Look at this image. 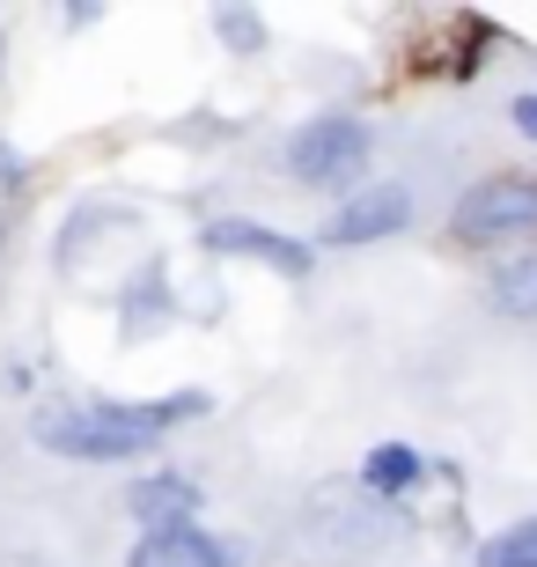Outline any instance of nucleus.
Here are the masks:
<instances>
[{"label": "nucleus", "mask_w": 537, "mask_h": 567, "mask_svg": "<svg viewBox=\"0 0 537 567\" xmlns=\"http://www.w3.org/2000/svg\"><path fill=\"white\" fill-rule=\"evenodd\" d=\"M207 413V391H169V399H96V405H44L30 421L38 450H60V457L82 464H111V457H141L169 427H185Z\"/></svg>", "instance_id": "obj_1"}, {"label": "nucleus", "mask_w": 537, "mask_h": 567, "mask_svg": "<svg viewBox=\"0 0 537 567\" xmlns=\"http://www.w3.org/2000/svg\"><path fill=\"white\" fill-rule=\"evenodd\" d=\"M361 169H369V126H361L353 111H324L310 126H295L288 177L302 192H339V185H353Z\"/></svg>", "instance_id": "obj_2"}, {"label": "nucleus", "mask_w": 537, "mask_h": 567, "mask_svg": "<svg viewBox=\"0 0 537 567\" xmlns=\"http://www.w3.org/2000/svg\"><path fill=\"white\" fill-rule=\"evenodd\" d=\"M537 229V177H486L456 199L450 236L456 244H508Z\"/></svg>", "instance_id": "obj_3"}, {"label": "nucleus", "mask_w": 537, "mask_h": 567, "mask_svg": "<svg viewBox=\"0 0 537 567\" xmlns=\"http://www.w3.org/2000/svg\"><path fill=\"white\" fill-rule=\"evenodd\" d=\"M405 221H413V192L405 185H369V192H353V199H339V214L324 221V244H339V251L383 244V236H397Z\"/></svg>", "instance_id": "obj_4"}, {"label": "nucleus", "mask_w": 537, "mask_h": 567, "mask_svg": "<svg viewBox=\"0 0 537 567\" xmlns=\"http://www.w3.org/2000/svg\"><path fill=\"white\" fill-rule=\"evenodd\" d=\"M214 258H258V266H272V274H310V244H295V236L266 229V221H214L207 236H199Z\"/></svg>", "instance_id": "obj_5"}, {"label": "nucleus", "mask_w": 537, "mask_h": 567, "mask_svg": "<svg viewBox=\"0 0 537 567\" xmlns=\"http://www.w3.org/2000/svg\"><path fill=\"white\" fill-rule=\"evenodd\" d=\"M125 567H236V553L214 538V530L199 524H177V530H147L141 546H133V560Z\"/></svg>", "instance_id": "obj_6"}, {"label": "nucleus", "mask_w": 537, "mask_h": 567, "mask_svg": "<svg viewBox=\"0 0 537 567\" xmlns=\"http://www.w3.org/2000/svg\"><path fill=\"white\" fill-rule=\"evenodd\" d=\"M125 508H133L147 530H177V524L199 516V486H192L185 472H147V480L125 486Z\"/></svg>", "instance_id": "obj_7"}, {"label": "nucleus", "mask_w": 537, "mask_h": 567, "mask_svg": "<svg viewBox=\"0 0 537 567\" xmlns=\"http://www.w3.org/2000/svg\"><path fill=\"white\" fill-rule=\"evenodd\" d=\"M486 302H494L500 317H537V251L500 258L494 274H486Z\"/></svg>", "instance_id": "obj_8"}, {"label": "nucleus", "mask_w": 537, "mask_h": 567, "mask_svg": "<svg viewBox=\"0 0 537 567\" xmlns=\"http://www.w3.org/2000/svg\"><path fill=\"white\" fill-rule=\"evenodd\" d=\"M361 480H369V494H413V486L427 480V457L405 450V442H375L369 464H361Z\"/></svg>", "instance_id": "obj_9"}, {"label": "nucleus", "mask_w": 537, "mask_h": 567, "mask_svg": "<svg viewBox=\"0 0 537 567\" xmlns=\"http://www.w3.org/2000/svg\"><path fill=\"white\" fill-rule=\"evenodd\" d=\"M169 280H163V258H147L141 274H133V288H125V332H147L155 317H169Z\"/></svg>", "instance_id": "obj_10"}, {"label": "nucleus", "mask_w": 537, "mask_h": 567, "mask_svg": "<svg viewBox=\"0 0 537 567\" xmlns=\"http://www.w3.org/2000/svg\"><path fill=\"white\" fill-rule=\"evenodd\" d=\"M478 567H537V516L508 524L500 538H486V546H478Z\"/></svg>", "instance_id": "obj_11"}, {"label": "nucleus", "mask_w": 537, "mask_h": 567, "mask_svg": "<svg viewBox=\"0 0 537 567\" xmlns=\"http://www.w3.org/2000/svg\"><path fill=\"white\" fill-rule=\"evenodd\" d=\"M214 38L250 60V52H266V22H258V8H214Z\"/></svg>", "instance_id": "obj_12"}, {"label": "nucleus", "mask_w": 537, "mask_h": 567, "mask_svg": "<svg viewBox=\"0 0 537 567\" xmlns=\"http://www.w3.org/2000/svg\"><path fill=\"white\" fill-rule=\"evenodd\" d=\"M22 185V155H16V147H8V141H0V199H8V192H16Z\"/></svg>", "instance_id": "obj_13"}, {"label": "nucleus", "mask_w": 537, "mask_h": 567, "mask_svg": "<svg viewBox=\"0 0 537 567\" xmlns=\"http://www.w3.org/2000/svg\"><path fill=\"white\" fill-rule=\"evenodd\" d=\"M516 133H530V141H537V96H516Z\"/></svg>", "instance_id": "obj_14"}]
</instances>
